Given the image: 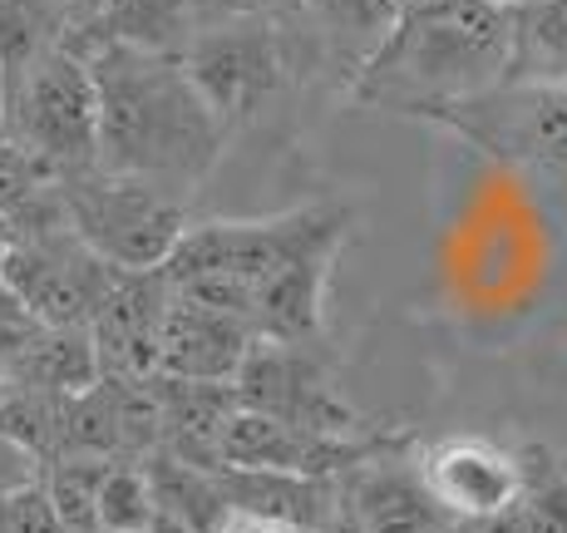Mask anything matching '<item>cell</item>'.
Returning <instances> with one entry per match:
<instances>
[{
  "label": "cell",
  "instance_id": "obj_1",
  "mask_svg": "<svg viewBox=\"0 0 567 533\" xmlns=\"http://www.w3.org/2000/svg\"><path fill=\"white\" fill-rule=\"evenodd\" d=\"M80 54L90 64L94 104H100L94 168L193 198L207 173L223 163L227 129L193 90L188 70L173 54L134 50L118 40H94Z\"/></svg>",
  "mask_w": 567,
  "mask_h": 533
},
{
  "label": "cell",
  "instance_id": "obj_2",
  "mask_svg": "<svg viewBox=\"0 0 567 533\" xmlns=\"http://www.w3.org/2000/svg\"><path fill=\"white\" fill-rule=\"evenodd\" d=\"M514 64L508 0H400L395 30L346 84V100L420 119L488 90Z\"/></svg>",
  "mask_w": 567,
  "mask_h": 533
},
{
  "label": "cell",
  "instance_id": "obj_3",
  "mask_svg": "<svg viewBox=\"0 0 567 533\" xmlns=\"http://www.w3.org/2000/svg\"><path fill=\"white\" fill-rule=\"evenodd\" d=\"M178 64L188 70L203 104L217 114V124L227 129V139L257 124L267 109H277L316 74H336L297 6L207 20L178 54Z\"/></svg>",
  "mask_w": 567,
  "mask_h": 533
},
{
  "label": "cell",
  "instance_id": "obj_4",
  "mask_svg": "<svg viewBox=\"0 0 567 533\" xmlns=\"http://www.w3.org/2000/svg\"><path fill=\"white\" fill-rule=\"evenodd\" d=\"M346 237H351V208L336 203H307L271 217H213V223H188L158 271L168 277V287L203 277L243 281L252 301V287L271 271L311 253H341Z\"/></svg>",
  "mask_w": 567,
  "mask_h": 533
},
{
  "label": "cell",
  "instance_id": "obj_5",
  "mask_svg": "<svg viewBox=\"0 0 567 533\" xmlns=\"http://www.w3.org/2000/svg\"><path fill=\"white\" fill-rule=\"evenodd\" d=\"M60 213L70 233L90 247L100 263L118 271H154L168 263L178 237L193 223V198L154 188L144 178L84 168L54 183Z\"/></svg>",
  "mask_w": 567,
  "mask_h": 533
},
{
  "label": "cell",
  "instance_id": "obj_6",
  "mask_svg": "<svg viewBox=\"0 0 567 533\" xmlns=\"http://www.w3.org/2000/svg\"><path fill=\"white\" fill-rule=\"evenodd\" d=\"M0 124L54 183L94 168L100 104H94V80L84 54L70 45H50L25 70L10 74L6 94H0Z\"/></svg>",
  "mask_w": 567,
  "mask_h": 533
},
{
  "label": "cell",
  "instance_id": "obj_7",
  "mask_svg": "<svg viewBox=\"0 0 567 533\" xmlns=\"http://www.w3.org/2000/svg\"><path fill=\"white\" fill-rule=\"evenodd\" d=\"M424 124L454 134L504 168L567 173V84L563 80H498L468 100L424 109Z\"/></svg>",
  "mask_w": 567,
  "mask_h": 533
},
{
  "label": "cell",
  "instance_id": "obj_8",
  "mask_svg": "<svg viewBox=\"0 0 567 533\" xmlns=\"http://www.w3.org/2000/svg\"><path fill=\"white\" fill-rule=\"evenodd\" d=\"M118 267L100 263L70 233L60 198H50L35 217L10 227L0 257V287L20 301L40 326H90Z\"/></svg>",
  "mask_w": 567,
  "mask_h": 533
},
{
  "label": "cell",
  "instance_id": "obj_9",
  "mask_svg": "<svg viewBox=\"0 0 567 533\" xmlns=\"http://www.w3.org/2000/svg\"><path fill=\"white\" fill-rule=\"evenodd\" d=\"M237 410L281 420V426L316 430V434H370L380 430L370 416L351 406L336 386L331 366L321 361V346H287V341H252L233 376Z\"/></svg>",
  "mask_w": 567,
  "mask_h": 533
},
{
  "label": "cell",
  "instance_id": "obj_10",
  "mask_svg": "<svg viewBox=\"0 0 567 533\" xmlns=\"http://www.w3.org/2000/svg\"><path fill=\"white\" fill-rule=\"evenodd\" d=\"M405 444H410L405 430H385V426L370 434H316L252 416V410H233L223 434H217V464H227V470H281V474H301V480L341 484L355 464L375 460L385 450H405Z\"/></svg>",
  "mask_w": 567,
  "mask_h": 533
},
{
  "label": "cell",
  "instance_id": "obj_11",
  "mask_svg": "<svg viewBox=\"0 0 567 533\" xmlns=\"http://www.w3.org/2000/svg\"><path fill=\"white\" fill-rule=\"evenodd\" d=\"M414 470L450 524L508 514L523 494V460L488 434H440L414 444Z\"/></svg>",
  "mask_w": 567,
  "mask_h": 533
},
{
  "label": "cell",
  "instance_id": "obj_12",
  "mask_svg": "<svg viewBox=\"0 0 567 533\" xmlns=\"http://www.w3.org/2000/svg\"><path fill=\"white\" fill-rule=\"evenodd\" d=\"M168 277L154 271H114L100 311L90 321V341L104 380H154L158 376V331L168 311Z\"/></svg>",
  "mask_w": 567,
  "mask_h": 533
},
{
  "label": "cell",
  "instance_id": "obj_13",
  "mask_svg": "<svg viewBox=\"0 0 567 533\" xmlns=\"http://www.w3.org/2000/svg\"><path fill=\"white\" fill-rule=\"evenodd\" d=\"M341 499L365 533H444L450 519L434 509L430 489L414 470V444L385 450L375 460L355 464L341 480Z\"/></svg>",
  "mask_w": 567,
  "mask_h": 533
},
{
  "label": "cell",
  "instance_id": "obj_14",
  "mask_svg": "<svg viewBox=\"0 0 567 533\" xmlns=\"http://www.w3.org/2000/svg\"><path fill=\"white\" fill-rule=\"evenodd\" d=\"M252 341L257 336L237 317L173 291L168 311H163V331H158V376L227 380V386H233L237 366H243V356Z\"/></svg>",
  "mask_w": 567,
  "mask_h": 533
},
{
  "label": "cell",
  "instance_id": "obj_15",
  "mask_svg": "<svg viewBox=\"0 0 567 533\" xmlns=\"http://www.w3.org/2000/svg\"><path fill=\"white\" fill-rule=\"evenodd\" d=\"M158 400V450L183 464L213 470L217 464V434L227 416L237 410V396L227 380H173L154 376Z\"/></svg>",
  "mask_w": 567,
  "mask_h": 533
},
{
  "label": "cell",
  "instance_id": "obj_16",
  "mask_svg": "<svg viewBox=\"0 0 567 533\" xmlns=\"http://www.w3.org/2000/svg\"><path fill=\"white\" fill-rule=\"evenodd\" d=\"M207 20H217L207 0H104L100 25H94L90 35L64 40V45L90 50L94 40H118V45L173 54V60H178Z\"/></svg>",
  "mask_w": 567,
  "mask_h": 533
},
{
  "label": "cell",
  "instance_id": "obj_17",
  "mask_svg": "<svg viewBox=\"0 0 567 533\" xmlns=\"http://www.w3.org/2000/svg\"><path fill=\"white\" fill-rule=\"evenodd\" d=\"M291 6L307 20L326 64L341 74V90L380 50V40L395 30V16H400V0H291Z\"/></svg>",
  "mask_w": 567,
  "mask_h": 533
},
{
  "label": "cell",
  "instance_id": "obj_18",
  "mask_svg": "<svg viewBox=\"0 0 567 533\" xmlns=\"http://www.w3.org/2000/svg\"><path fill=\"white\" fill-rule=\"evenodd\" d=\"M213 484L223 494V509L287 519V524H301V529H316L341 504V484L301 480V474H281V470H227V464H217Z\"/></svg>",
  "mask_w": 567,
  "mask_h": 533
},
{
  "label": "cell",
  "instance_id": "obj_19",
  "mask_svg": "<svg viewBox=\"0 0 567 533\" xmlns=\"http://www.w3.org/2000/svg\"><path fill=\"white\" fill-rule=\"evenodd\" d=\"M6 386L50 400H70L84 396L90 386H100V356H94L90 326H40L35 341L10 366Z\"/></svg>",
  "mask_w": 567,
  "mask_h": 533
},
{
  "label": "cell",
  "instance_id": "obj_20",
  "mask_svg": "<svg viewBox=\"0 0 567 533\" xmlns=\"http://www.w3.org/2000/svg\"><path fill=\"white\" fill-rule=\"evenodd\" d=\"M514 80L567 84V0H518L514 6Z\"/></svg>",
  "mask_w": 567,
  "mask_h": 533
},
{
  "label": "cell",
  "instance_id": "obj_21",
  "mask_svg": "<svg viewBox=\"0 0 567 533\" xmlns=\"http://www.w3.org/2000/svg\"><path fill=\"white\" fill-rule=\"evenodd\" d=\"M158 504L138 460H109L94 494V533H148Z\"/></svg>",
  "mask_w": 567,
  "mask_h": 533
},
{
  "label": "cell",
  "instance_id": "obj_22",
  "mask_svg": "<svg viewBox=\"0 0 567 533\" xmlns=\"http://www.w3.org/2000/svg\"><path fill=\"white\" fill-rule=\"evenodd\" d=\"M104 470L109 460H94V454H54V460H45L40 489H45L54 519L70 533H94V494H100Z\"/></svg>",
  "mask_w": 567,
  "mask_h": 533
},
{
  "label": "cell",
  "instance_id": "obj_23",
  "mask_svg": "<svg viewBox=\"0 0 567 533\" xmlns=\"http://www.w3.org/2000/svg\"><path fill=\"white\" fill-rule=\"evenodd\" d=\"M64 35L70 30L50 0H0V70H6V80L50 45H64Z\"/></svg>",
  "mask_w": 567,
  "mask_h": 533
},
{
  "label": "cell",
  "instance_id": "obj_24",
  "mask_svg": "<svg viewBox=\"0 0 567 533\" xmlns=\"http://www.w3.org/2000/svg\"><path fill=\"white\" fill-rule=\"evenodd\" d=\"M518 460H523V494H518L523 533H567V470L543 444H528Z\"/></svg>",
  "mask_w": 567,
  "mask_h": 533
},
{
  "label": "cell",
  "instance_id": "obj_25",
  "mask_svg": "<svg viewBox=\"0 0 567 533\" xmlns=\"http://www.w3.org/2000/svg\"><path fill=\"white\" fill-rule=\"evenodd\" d=\"M50 188H54V178H45L40 163L10 139L6 124H0V223H6V233L30 208H40V203L50 198Z\"/></svg>",
  "mask_w": 567,
  "mask_h": 533
},
{
  "label": "cell",
  "instance_id": "obj_26",
  "mask_svg": "<svg viewBox=\"0 0 567 533\" xmlns=\"http://www.w3.org/2000/svg\"><path fill=\"white\" fill-rule=\"evenodd\" d=\"M35 331H40V321L30 317L6 287H0V380L10 376V366L20 361V351L35 341Z\"/></svg>",
  "mask_w": 567,
  "mask_h": 533
},
{
  "label": "cell",
  "instance_id": "obj_27",
  "mask_svg": "<svg viewBox=\"0 0 567 533\" xmlns=\"http://www.w3.org/2000/svg\"><path fill=\"white\" fill-rule=\"evenodd\" d=\"M213 533H311L287 519H267V514H243V509H223V519L213 524Z\"/></svg>",
  "mask_w": 567,
  "mask_h": 533
},
{
  "label": "cell",
  "instance_id": "obj_28",
  "mask_svg": "<svg viewBox=\"0 0 567 533\" xmlns=\"http://www.w3.org/2000/svg\"><path fill=\"white\" fill-rule=\"evenodd\" d=\"M50 6L60 10L64 30H70V35H64V40H74V35H90V30L100 25V16H104V0H50Z\"/></svg>",
  "mask_w": 567,
  "mask_h": 533
},
{
  "label": "cell",
  "instance_id": "obj_29",
  "mask_svg": "<svg viewBox=\"0 0 567 533\" xmlns=\"http://www.w3.org/2000/svg\"><path fill=\"white\" fill-rule=\"evenodd\" d=\"M444 533H523V519L518 509H508V514H488V519H454Z\"/></svg>",
  "mask_w": 567,
  "mask_h": 533
},
{
  "label": "cell",
  "instance_id": "obj_30",
  "mask_svg": "<svg viewBox=\"0 0 567 533\" xmlns=\"http://www.w3.org/2000/svg\"><path fill=\"white\" fill-rule=\"evenodd\" d=\"M213 16H257V10H291V0H207Z\"/></svg>",
  "mask_w": 567,
  "mask_h": 533
},
{
  "label": "cell",
  "instance_id": "obj_31",
  "mask_svg": "<svg viewBox=\"0 0 567 533\" xmlns=\"http://www.w3.org/2000/svg\"><path fill=\"white\" fill-rule=\"evenodd\" d=\"M311 533H365V529H361V519H355L351 509H346V499H341V504H336L331 514H326V519H321V524H316Z\"/></svg>",
  "mask_w": 567,
  "mask_h": 533
},
{
  "label": "cell",
  "instance_id": "obj_32",
  "mask_svg": "<svg viewBox=\"0 0 567 533\" xmlns=\"http://www.w3.org/2000/svg\"><path fill=\"white\" fill-rule=\"evenodd\" d=\"M0 94H6V70H0Z\"/></svg>",
  "mask_w": 567,
  "mask_h": 533
},
{
  "label": "cell",
  "instance_id": "obj_33",
  "mask_svg": "<svg viewBox=\"0 0 567 533\" xmlns=\"http://www.w3.org/2000/svg\"><path fill=\"white\" fill-rule=\"evenodd\" d=\"M508 6H518V0H508Z\"/></svg>",
  "mask_w": 567,
  "mask_h": 533
}]
</instances>
